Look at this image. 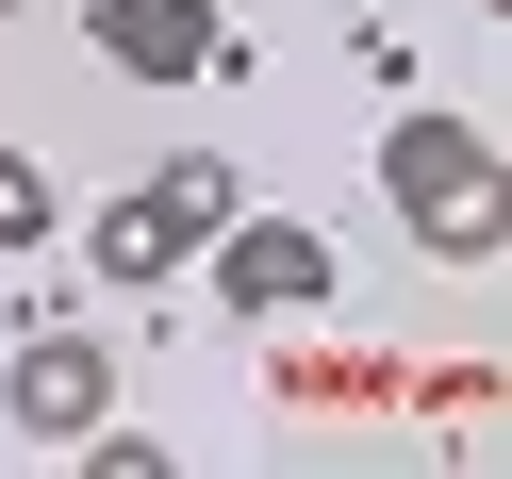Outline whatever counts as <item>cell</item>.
I'll return each mask as SVG.
<instances>
[{
  "mask_svg": "<svg viewBox=\"0 0 512 479\" xmlns=\"http://www.w3.org/2000/svg\"><path fill=\"white\" fill-rule=\"evenodd\" d=\"M0 248H50V166L34 149H0Z\"/></svg>",
  "mask_w": 512,
  "mask_h": 479,
  "instance_id": "7",
  "label": "cell"
},
{
  "mask_svg": "<svg viewBox=\"0 0 512 479\" xmlns=\"http://www.w3.org/2000/svg\"><path fill=\"white\" fill-rule=\"evenodd\" d=\"M199 248H215V298L265 314V331H298V314L331 298V232H298V215H248V199H232Z\"/></svg>",
  "mask_w": 512,
  "mask_h": 479,
  "instance_id": "2",
  "label": "cell"
},
{
  "mask_svg": "<svg viewBox=\"0 0 512 479\" xmlns=\"http://www.w3.org/2000/svg\"><path fill=\"white\" fill-rule=\"evenodd\" d=\"M149 199H166V215H182V232H215V215H232V199H248V182H232V166H215V149H166V166H149Z\"/></svg>",
  "mask_w": 512,
  "mask_h": 479,
  "instance_id": "6",
  "label": "cell"
},
{
  "mask_svg": "<svg viewBox=\"0 0 512 479\" xmlns=\"http://www.w3.org/2000/svg\"><path fill=\"white\" fill-rule=\"evenodd\" d=\"M479 17H496V0H479Z\"/></svg>",
  "mask_w": 512,
  "mask_h": 479,
  "instance_id": "8",
  "label": "cell"
},
{
  "mask_svg": "<svg viewBox=\"0 0 512 479\" xmlns=\"http://www.w3.org/2000/svg\"><path fill=\"white\" fill-rule=\"evenodd\" d=\"M83 34H100V67H133V83H215V67H232L215 0H100Z\"/></svg>",
  "mask_w": 512,
  "mask_h": 479,
  "instance_id": "4",
  "label": "cell"
},
{
  "mask_svg": "<svg viewBox=\"0 0 512 479\" xmlns=\"http://www.w3.org/2000/svg\"><path fill=\"white\" fill-rule=\"evenodd\" d=\"M380 199H397V232L430 248V265H496V248H512V149L479 133V116L413 100L397 133H380Z\"/></svg>",
  "mask_w": 512,
  "mask_h": 479,
  "instance_id": "1",
  "label": "cell"
},
{
  "mask_svg": "<svg viewBox=\"0 0 512 479\" xmlns=\"http://www.w3.org/2000/svg\"><path fill=\"white\" fill-rule=\"evenodd\" d=\"M0 17H17V0H0Z\"/></svg>",
  "mask_w": 512,
  "mask_h": 479,
  "instance_id": "9",
  "label": "cell"
},
{
  "mask_svg": "<svg viewBox=\"0 0 512 479\" xmlns=\"http://www.w3.org/2000/svg\"><path fill=\"white\" fill-rule=\"evenodd\" d=\"M83 265H100V281H182V265H199V232H182L166 199H116L100 232H83Z\"/></svg>",
  "mask_w": 512,
  "mask_h": 479,
  "instance_id": "5",
  "label": "cell"
},
{
  "mask_svg": "<svg viewBox=\"0 0 512 479\" xmlns=\"http://www.w3.org/2000/svg\"><path fill=\"white\" fill-rule=\"evenodd\" d=\"M0 413H17L34 446H83V430L116 413V347H100V331H34L17 364H0Z\"/></svg>",
  "mask_w": 512,
  "mask_h": 479,
  "instance_id": "3",
  "label": "cell"
}]
</instances>
